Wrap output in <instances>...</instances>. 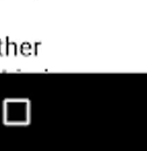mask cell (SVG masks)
Returning <instances> with one entry per match:
<instances>
[{"instance_id":"6da1fadb","label":"cell","mask_w":147,"mask_h":151,"mask_svg":"<svg viewBox=\"0 0 147 151\" xmlns=\"http://www.w3.org/2000/svg\"><path fill=\"white\" fill-rule=\"evenodd\" d=\"M28 117V106L22 101H9L5 106V119L9 123H22Z\"/></svg>"},{"instance_id":"7a4b0ae2","label":"cell","mask_w":147,"mask_h":151,"mask_svg":"<svg viewBox=\"0 0 147 151\" xmlns=\"http://www.w3.org/2000/svg\"><path fill=\"white\" fill-rule=\"evenodd\" d=\"M18 54V46L15 42L9 41V38H6V55H16Z\"/></svg>"},{"instance_id":"3957f363","label":"cell","mask_w":147,"mask_h":151,"mask_svg":"<svg viewBox=\"0 0 147 151\" xmlns=\"http://www.w3.org/2000/svg\"><path fill=\"white\" fill-rule=\"evenodd\" d=\"M32 48H33V46H32L29 42H24V43L20 46V52H21L22 55L28 56V55L32 54Z\"/></svg>"},{"instance_id":"277c9868","label":"cell","mask_w":147,"mask_h":151,"mask_svg":"<svg viewBox=\"0 0 147 151\" xmlns=\"http://www.w3.org/2000/svg\"><path fill=\"white\" fill-rule=\"evenodd\" d=\"M0 55H6V40L2 41L0 39Z\"/></svg>"}]
</instances>
